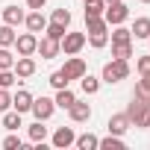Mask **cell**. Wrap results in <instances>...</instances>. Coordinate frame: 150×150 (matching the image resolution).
I'll list each match as a JSON object with an SVG mask.
<instances>
[{
  "instance_id": "32",
  "label": "cell",
  "mask_w": 150,
  "mask_h": 150,
  "mask_svg": "<svg viewBox=\"0 0 150 150\" xmlns=\"http://www.w3.org/2000/svg\"><path fill=\"white\" fill-rule=\"evenodd\" d=\"M53 21L56 24H62V27H71V12L62 6V9H53Z\"/></svg>"
},
{
  "instance_id": "36",
  "label": "cell",
  "mask_w": 150,
  "mask_h": 150,
  "mask_svg": "<svg viewBox=\"0 0 150 150\" xmlns=\"http://www.w3.org/2000/svg\"><path fill=\"white\" fill-rule=\"evenodd\" d=\"M3 147H6V150H15V147H21V138H18V135H6V138H3Z\"/></svg>"
},
{
  "instance_id": "41",
  "label": "cell",
  "mask_w": 150,
  "mask_h": 150,
  "mask_svg": "<svg viewBox=\"0 0 150 150\" xmlns=\"http://www.w3.org/2000/svg\"><path fill=\"white\" fill-rule=\"evenodd\" d=\"M147 41H150V38H147Z\"/></svg>"
},
{
  "instance_id": "25",
  "label": "cell",
  "mask_w": 150,
  "mask_h": 150,
  "mask_svg": "<svg viewBox=\"0 0 150 150\" xmlns=\"http://www.w3.org/2000/svg\"><path fill=\"white\" fill-rule=\"evenodd\" d=\"M103 9H106L103 0H86V18H97L103 15Z\"/></svg>"
},
{
  "instance_id": "7",
  "label": "cell",
  "mask_w": 150,
  "mask_h": 150,
  "mask_svg": "<svg viewBox=\"0 0 150 150\" xmlns=\"http://www.w3.org/2000/svg\"><path fill=\"white\" fill-rule=\"evenodd\" d=\"M15 47H18V56H33V53H35V47H38V38H35V33L15 35Z\"/></svg>"
},
{
  "instance_id": "4",
  "label": "cell",
  "mask_w": 150,
  "mask_h": 150,
  "mask_svg": "<svg viewBox=\"0 0 150 150\" xmlns=\"http://www.w3.org/2000/svg\"><path fill=\"white\" fill-rule=\"evenodd\" d=\"M59 47L65 50V56H77L83 47H86V33H65Z\"/></svg>"
},
{
  "instance_id": "9",
  "label": "cell",
  "mask_w": 150,
  "mask_h": 150,
  "mask_svg": "<svg viewBox=\"0 0 150 150\" xmlns=\"http://www.w3.org/2000/svg\"><path fill=\"white\" fill-rule=\"evenodd\" d=\"M59 41L56 38H50V35H44V38H38V47H35V53H41V59H56L59 56Z\"/></svg>"
},
{
  "instance_id": "23",
  "label": "cell",
  "mask_w": 150,
  "mask_h": 150,
  "mask_svg": "<svg viewBox=\"0 0 150 150\" xmlns=\"http://www.w3.org/2000/svg\"><path fill=\"white\" fill-rule=\"evenodd\" d=\"M97 147H103V150H124L127 144L121 141V135H112V132H109V138H100Z\"/></svg>"
},
{
  "instance_id": "6",
  "label": "cell",
  "mask_w": 150,
  "mask_h": 150,
  "mask_svg": "<svg viewBox=\"0 0 150 150\" xmlns=\"http://www.w3.org/2000/svg\"><path fill=\"white\" fill-rule=\"evenodd\" d=\"M62 71H65V77H68V80H83L86 74H88V68H86V62H83L80 56H71V59L65 62Z\"/></svg>"
},
{
  "instance_id": "39",
  "label": "cell",
  "mask_w": 150,
  "mask_h": 150,
  "mask_svg": "<svg viewBox=\"0 0 150 150\" xmlns=\"http://www.w3.org/2000/svg\"><path fill=\"white\" fill-rule=\"evenodd\" d=\"M103 3H106V6H109V3H115V0H103Z\"/></svg>"
},
{
  "instance_id": "29",
  "label": "cell",
  "mask_w": 150,
  "mask_h": 150,
  "mask_svg": "<svg viewBox=\"0 0 150 150\" xmlns=\"http://www.w3.org/2000/svg\"><path fill=\"white\" fill-rule=\"evenodd\" d=\"M12 65H15L12 50L9 47H0V71H12Z\"/></svg>"
},
{
  "instance_id": "11",
  "label": "cell",
  "mask_w": 150,
  "mask_h": 150,
  "mask_svg": "<svg viewBox=\"0 0 150 150\" xmlns=\"http://www.w3.org/2000/svg\"><path fill=\"white\" fill-rule=\"evenodd\" d=\"M24 24H27V30H30V33H44V27H47V18L41 15V9H33V12L24 18Z\"/></svg>"
},
{
  "instance_id": "12",
  "label": "cell",
  "mask_w": 150,
  "mask_h": 150,
  "mask_svg": "<svg viewBox=\"0 0 150 150\" xmlns=\"http://www.w3.org/2000/svg\"><path fill=\"white\" fill-rule=\"evenodd\" d=\"M68 112H71V121H77V124H86L91 118V106L88 103H80V100H74Z\"/></svg>"
},
{
  "instance_id": "28",
  "label": "cell",
  "mask_w": 150,
  "mask_h": 150,
  "mask_svg": "<svg viewBox=\"0 0 150 150\" xmlns=\"http://www.w3.org/2000/svg\"><path fill=\"white\" fill-rule=\"evenodd\" d=\"M112 56H115V59H129V56H132V41H127V44H112Z\"/></svg>"
},
{
  "instance_id": "2",
  "label": "cell",
  "mask_w": 150,
  "mask_h": 150,
  "mask_svg": "<svg viewBox=\"0 0 150 150\" xmlns=\"http://www.w3.org/2000/svg\"><path fill=\"white\" fill-rule=\"evenodd\" d=\"M127 77H129V59H112V62L103 65V83L115 86V83H121Z\"/></svg>"
},
{
  "instance_id": "35",
  "label": "cell",
  "mask_w": 150,
  "mask_h": 150,
  "mask_svg": "<svg viewBox=\"0 0 150 150\" xmlns=\"http://www.w3.org/2000/svg\"><path fill=\"white\" fill-rule=\"evenodd\" d=\"M12 106V97H9V91L6 88H0V112H6Z\"/></svg>"
},
{
  "instance_id": "17",
  "label": "cell",
  "mask_w": 150,
  "mask_h": 150,
  "mask_svg": "<svg viewBox=\"0 0 150 150\" xmlns=\"http://www.w3.org/2000/svg\"><path fill=\"white\" fill-rule=\"evenodd\" d=\"M77 100V94H74L71 88H56V97H53V103L59 106V109H71V103Z\"/></svg>"
},
{
  "instance_id": "5",
  "label": "cell",
  "mask_w": 150,
  "mask_h": 150,
  "mask_svg": "<svg viewBox=\"0 0 150 150\" xmlns=\"http://www.w3.org/2000/svg\"><path fill=\"white\" fill-rule=\"evenodd\" d=\"M30 112L35 115V121H47V118L56 112V103H53L50 97H33V106H30Z\"/></svg>"
},
{
  "instance_id": "19",
  "label": "cell",
  "mask_w": 150,
  "mask_h": 150,
  "mask_svg": "<svg viewBox=\"0 0 150 150\" xmlns=\"http://www.w3.org/2000/svg\"><path fill=\"white\" fill-rule=\"evenodd\" d=\"M74 144H77L80 150H94V147L100 144V138L91 135V132H86V135H77V141H74Z\"/></svg>"
},
{
  "instance_id": "27",
  "label": "cell",
  "mask_w": 150,
  "mask_h": 150,
  "mask_svg": "<svg viewBox=\"0 0 150 150\" xmlns=\"http://www.w3.org/2000/svg\"><path fill=\"white\" fill-rule=\"evenodd\" d=\"M44 33H47L50 38H56V41H62V35L68 33V27H62V24H56V21H50V24L44 27Z\"/></svg>"
},
{
  "instance_id": "40",
  "label": "cell",
  "mask_w": 150,
  "mask_h": 150,
  "mask_svg": "<svg viewBox=\"0 0 150 150\" xmlns=\"http://www.w3.org/2000/svg\"><path fill=\"white\" fill-rule=\"evenodd\" d=\"M141 3H150V0H141Z\"/></svg>"
},
{
  "instance_id": "8",
  "label": "cell",
  "mask_w": 150,
  "mask_h": 150,
  "mask_svg": "<svg viewBox=\"0 0 150 150\" xmlns=\"http://www.w3.org/2000/svg\"><path fill=\"white\" fill-rule=\"evenodd\" d=\"M12 71H15L18 80H27V77L35 74V59H33V56H18L15 65H12Z\"/></svg>"
},
{
  "instance_id": "16",
  "label": "cell",
  "mask_w": 150,
  "mask_h": 150,
  "mask_svg": "<svg viewBox=\"0 0 150 150\" xmlns=\"http://www.w3.org/2000/svg\"><path fill=\"white\" fill-rule=\"evenodd\" d=\"M24 9H18V6H6L3 9V24H9V27H18V24H24Z\"/></svg>"
},
{
  "instance_id": "38",
  "label": "cell",
  "mask_w": 150,
  "mask_h": 150,
  "mask_svg": "<svg viewBox=\"0 0 150 150\" xmlns=\"http://www.w3.org/2000/svg\"><path fill=\"white\" fill-rule=\"evenodd\" d=\"M44 3H47V0H27V6H30V9H41Z\"/></svg>"
},
{
  "instance_id": "14",
  "label": "cell",
  "mask_w": 150,
  "mask_h": 150,
  "mask_svg": "<svg viewBox=\"0 0 150 150\" xmlns=\"http://www.w3.org/2000/svg\"><path fill=\"white\" fill-rule=\"evenodd\" d=\"M30 106H33V94H30L27 88H21V91H18V94L12 97V109L24 115V112H30Z\"/></svg>"
},
{
  "instance_id": "1",
  "label": "cell",
  "mask_w": 150,
  "mask_h": 150,
  "mask_svg": "<svg viewBox=\"0 0 150 150\" xmlns=\"http://www.w3.org/2000/svg\"><path fill=\"white\" fill-rule=\"evenodd\" d=\"M127 118L132 127H150V100L132 94V103L127 106Z\"/></svg>"
},
{
  "instance_id": "3",
  "label": "cell",
  "mask_w": 150,
  "mask_h": 150,
  "mask_svg": "<svg viewBox=\"0 0 150 150\" xmlns=\"http://www.w3.org/2000/svg\"><path fill=\"white\" fill-rule=\"evenodd\" d=\"M103 18H106L109 27H118V24H124V21L129 18V9H127V3L115 0V3H109V6L103 9Z\"/></svg>"
},
{
  "instance_id": "18",
  "label": "cell",
  "mask_w": 150,
  "mask_h": 150,
  "mask_svg": "<svg viewBox=\"0 0 150 150\" xmlns=\"http://www.w3.org/2000/svg\"><path fill=\"white\" fill-rule=\"evenodd\" d=\"M129 33H132V38H150V18H135Z\"/></svg>"
},
{
  "instance_id": "24",
  "label": "cell",
  "mask_w": 150,
  "mask_h": 150,
  "mask_svg": "<svg viewBox=\"0 0 150 150\" xmlns=\"http://www.w3.org/2000/svg\"><path fill=\"white\" fill-rule=\"evenodd\" d=\"M12 44H15V27L3 24L0 27V47H12Z\"/></svg>"
},
{
  "instance_id": "22",
  "label": "cell",
  "mask_w": 150,
  "mask_h": 150,
  "mask_svg": "<svg viewBox=\"0 0 150 150\" xmlns=\"http://www.w3.org/2000/svg\"><path fill=\"white\" fill-rule=\"evenodd\" d=\"M41 124H44V121H35V124H30V141H35V144L47 138V127H41Z\"/></svg>"
},
{
  "instance_id": "21",
  "label": "cell",
  "mask_w": 150,
  "mask_h": 150,
  "mask_svg": "<svg viewBox=\"0 0 150 150\" xmlns=\"http://www.w3.org/2000/svg\"><path fill=\"white\" fill-rule=\"evenodd\" d=\"M135 97L150 100V74H141V80L135 83Z\"/></svg>"
},
{
  "instance_id": "34",
  "label": "cell",
  "mask_w": 150,
  "mask_h": 150,
  "mask_svg": "<svg viewBox=\"0 0 150 150\" xmlns=\"http://www.w3.org/2000/svg\"><path fill=\"white\" fill-rule=\"evenodd\" d=\"M15 83V74L12 71H0V88H9Z\"/></svg>"
},
{
  "instance_id": "37",
  "label": "cell",
  "mask_w": 150,
  "mask_h": 150,
  "mask_svg": "<svg viewBox=\"0 0 150 150\" xmlns=\"http://www.w3.org/2000/svg\"><path fill=\"white\" fill-rule=\"evenodd\" d=\"M135 65H138V74H150V56H141Z\"/></svg>"
},
{
  "instance_id": "31",
  "label": "cell",
  "mask_w": 150,
  "mask_h": 150,
  "mask_svg": "<svg viewBox=\"0 0 150 150\" xmlns=\"http://www.w3.org/2000/svg\"><path fill=\"white\" fill-rule=\"evenodd\" d=\"M68 83H71V80L65 77V71H53V74H50V86H53V88H68Z\"/></svg>"
},
{
  "instance_id": "33",
  "label": "cell",
  "mask_w": 150,
  "mask_h": 150,
  "mask_svg": "<svg viewBox=\"0 0 150 150\" xmlns=\"http://www.w3.org/2000/svg\"><path fill=\"white\" fill-rule=\"evenodd\" d=\"M86 41H88L94 50H100V47H106V41H109V33H103V35H86Z\"/></svg>"
},
{
  "instance_id": "30",
  "label": "cell",
  "mask_w": 150,
  "mask_h": 150,
  "mask_svg": "<svg viewBox=\"0 0 150 150\" xmlns=\"http://www.w3.org/2000/svg\"><path fill=\"white\" fill-rule=\"evenodd\" d=\"M97 88H100V80L91 77V74H86V77H83V91L86 94H97Z\"/></svg>"
},
{
  "instance_id": "26",
  "label": "cell",
  "mask_w": 150,
  "mask_h": 150,
  "mask_svg": "<svg viewBox=\"0 0 150 150\" xmlns=\"http://www.w3.org/2000/svg\"><path fill=\"white\" fill-rule=\"evenodd\" d=\"M127 41H132V33L127 30V27H115V33H112V44H127Z\"/></svg>"
},
{
  "instance_id": "10",
  "label": "cell",
  "mask_w": 150,
  "mask_h": 150,
  "mask_svg": "<svg viewBox=\"0 0 150 150\" xmlns=\"http://www.w3.org/2000/svg\"><path fill=\"white\" fill-rule=\"evenodd\" d=\"M74 141H77V135H74V129H71V127H59V129L53 132V147H59V150L71 147Z\"/></svg>"
},
{
  "instance_id": "15",
  "label": "cell",
  "mask_w": 150,
  "mask_h": 150,
  "mask_svg": "<svg viewBox=\"0 0 150 150\" xmlns=\"http://www.w3.org/2000/svg\"><path fill=\"white\" fill-rule=\"evenodd\" d=\"M86 33L88 35H103V33H109V24H106V18H86Z\"/></svg>"
},
{
  "instance_id": "13",
  "label": "cell",
  "mask_w": 150,
  "mask_h": 150,
  "mask_svg": "<svg viewBox=\"0 0 150 150\" xmlns=\"http://www.w3.org/2000/svg\"><path fill=\"white\" fill-rule=\"evenodd\" d=\"M129 127H132V124H129L127 112H121V115H112V118H109V132H112V135H124Z\"/></svg>"
},
{
  "instance_id": "20",
  "label": "cell",
  "mask_w": 150,
  "mask_h": 150,
  "mask_svg": "<svg viewBox=\"0 0 150 150\" xmlns=\"http://www.w3.org/2000/svg\"><path fill=\"white\" fill-rule=\"evenodd\" d=\"M3 127H6L9 132H15L18 127H24V124H21V112H15V109L9 112V109H6V115H3Z\"/></svg>"
}]
</instances>
